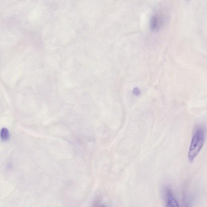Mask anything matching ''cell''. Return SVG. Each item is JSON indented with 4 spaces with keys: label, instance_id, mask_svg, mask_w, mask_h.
<instances>
[{
    "label": "cell",
    "instance_id": "4",
    "mask_svg": "<svg viewBox=\"0 0 207 207\" xmlns=\"http://www.w3.org/2000/svg\"><path fill=\"white\" fill-rule=\"evenodd\" d=\"M0 137L3 141H7L9 140L10 134L7 129L3 128L1 129L0 132Z\"/></svg>",
    "mask_w": 207,
    "mask_h": 207
},
{
    "label": "cell",
    "instance_id": "5",
    "mask_svg": "<svg viewBox=\"0 0 207 207\" xmlns=\"http://www.w3.org/2000/svg\"><path fill=\"white\" fill-rule=\"evenodd\" d=\"M133 92H134V94L135 95H138L140 94V90H139L137 88H135L134 89Z\"/></svg>",
    "mask_w": 207,
    "mask_h": 207
},
{
    "label": "cell",
    "instance_id": "3",
    "mask_svg": "<svg viewBox=\"0 0 207 207\" xmlns=\"http://www.w3.org/2000/svg\"><path fill=\"white\" fill-rule=\"evenodd\" d=\"M162 23V19L158 15L153 17L151 22V28L153 30L159 29Z\"/></svg>",
    "mask_w": 207,
    "mask_h": 207
},
{
    "label": "cell",
    "instance_id": "2",
    "mask_svg": "<svg viewBox=\"0 0 207 207\" xmlns=\"http://www.w3.org/2000/svg\"><path fill=\"white\" fill-rule=\"evenodd\" d=\"M167 207H178L179 205L176 199L173 197L170 189H166L165 192Z\"/></svg>",
    "mask_w": 207,
    "mask_h": 207
},
{
    "label": "cell",
    "instance_id": "1",
    "mask_svg": "<svg viewBox=\"0 0 207 207\" xmlns=\"http://www.w3.org/2000/svg\"><path fill=\"white\" fill-rule=\"evenodd\" d=\"M204 140V131L202 128H197L193 135L188 153V159L190 162L194 160L201 151Z\"/></svg>",
    "mask_w": 207,
    "mask_h": 207
}]
</instances>
